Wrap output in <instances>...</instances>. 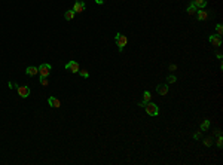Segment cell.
Instances as JSON below:
<instances>
[{"label": "cell", "mask_w": 223, "mask_h": 165, "mask_svg": "<svg viewBox=\"0 0 223 165\" xmlns=\"http://www.w3.org/2000/svg\"><path fill=\"white\" fill-rule=\"evenodd\" d=\"M210 43L211 45H214L216 48H219L220 45H222V36H219V34H213V36H210Z\"/></svg>", "instance_id": "5b68a950"}, {"label": "cell", "mask_w": 223, "mask_h": 165, "mask_svg": "<svg viewBox=\"0 0 223 165\" xmlns=\"http://www.w3.org/2000/svg\"><path fill=\"white\" fill-rule=\"evenodd\" d=\"M216 144H217V147H222V146H223V138H222V135H217Z\"/></svg>", "instance_id": "d6986e66"}, {"label": "cell", "mask_w": 223, "mask_h": 165, "mask_svg": "<svg viewBox=\"0 0 223 165\" xmlns=\"http://www.w3.org/2000/svg\"><path fill=\"white\" fill-rule=\"evenodd\" d=\"M74 15H76V12H74L73 9H70V11H67V12L64 14V18H66L67 21H71V20L74 18Z\"/></svg>", "instance_id": "4fadbf2b"}, {"label": "cell", "mask_w": 223, "mask_h": 165, "mask_svg": "<svg viewBox=\"0 0 223 165\" xmlns=\"http://www.w3.org/2000/svg\"><path fill=\"white\" fill-rule=\"evenodd\" d=\"M144 109H146V112H147L149 116H158V113H159L158 106H156L155 103H150V101H147V103L144 104Z\"/></svg>", "instance_id": "7a4b0ae2"}, {"label": "cell", "mask_w": 223, "mask_h": 165, "mask_svg": "<svg viewBox=\"0 0 223 165\" xmlns=\"http://www.w3.org/2000/svg\"><path fill=\"white\" fill-rule=\"evenodd\" d=\"M196 18H198L199 21H205V20L208 18V12L204 11V9H198V11H196Z\"/></svg>", "instance_id": "ba28073f"}, {"label": "cell", "mask_w": 223, "mask_h": 165, "mask_svg": "<svg viewBox=\"0 0 223 165\" xmlns=\"http://www.w3.org/2000/svg\"><path fill=\"white\" fill-rule=\"evenodd\" d=\"M204 144H205V146H211V144H213V137H207V138L204 140Z\"/></svg>", "instance_id": "44dd1931"}, {"label": "cell", "mask_w": 223, "mask_h": 165, "mask_svg": "<svg viewBox=\"0 0 223 165\" xmlns=\"http://www.w3.org/2000/svg\"><path fill=\"white\" fill-rule=\"evenodd\" d=\"M17 91H18V95L23 97V98H27L30 95V88L28 86H18Z\"/></svg>", "instance_id": "8992f818"}, {"label": "cell", "mask_w": 223, "mask_h": 165, "mask_svg": "<svg viewBox=\"0 0 223 165\" xmlns=\"http://www.w3.org/2000/svg\"><path fill=\"white\" fill-rule=\"evenodd\" d=\"M150 98H152V94H150L149 91H144V94H143V103L150 101Z\"/></svg>", "instance_id": "9a60e30c"}, {"label": "cell", "mask_w": 223, "mask_h": 165, "mask_svg": "<svg viewBox=\"0 0 223 165\" xmlns=\"http://www.w3.org/2000/svg\"><path fill=\"white\" fill-rule=\"evenodd\" d=\"M73 11H74L76 14H82V12L85 11V3H83V0H77V2L74 3V6H73Z\"/></svg>", "instance_id": "52a82bcc"}, {"label": "cell", "mask_w": 223, "mask_h": 165, "mask_svg": "<svg viewBox=\"0 0 223 165\" xmlns=\"http://www.w3.org/2000/svg\"><path fill=\"white\" fill-rule=\"evenodd\" d=\"M208 128H210V120H208V119H205V120L201 123V131H207Z\"/></svg>", "instance_id": "2e32d148"}, {"label": "cell", "mask_w": 223, "mask_h": 165, "mask_svg": "<svg viewBox=\"0 0 223 165\" xmlns=\"http://www.w3.org/2000/svg\"><path fill=\"white\" fill-rule=\"evenodd\" d=\"M176 80H177V77H176L174 74H170V76L167 77V82H168V83H174Z\"/></svg>", "instance_id": "e0dca14e"}, {"label": "cell", "mask_w": 223, "mask_h": 165, "mask_svg": "<svg viewBox=\"0 0 223 165\" xmlns=\"http://www.w3.org/2000/svg\"><path fill=\"white\" fill-rule=\"evenodd\" d=\"M193 138H195V140H199V138H201V132H195V134H193Z\"/></svg>", "instance_id": "cb8c5ba5"}, {"label": "cell", "mask_w": 223, "mask_h": 165, "mask_svg": "<svg viewBox=\"0 0 223 165\" xmlns=\"http://www.w3.org/2000/svg\"><path fill=\"white\" fill-rule=\"evenodd\" d=\"M95 2H97L98 5H103V3H104V0H95Z\"/></svg>", "instance_id": "d4e9b609"}, {"label": "cell", "mask_w": 223, "mask_h": 165, "mask_svg": "<svg viewBox=\"0 0 223 165\" xmlns=\"http://www.w3.org/2000/svg\"><path fill=\"white\" fill-rule=\"evenodd\" d=\"M66 70H69V72H71V73H79V64L74 61V60H71V61H69L67 64H66Z\"/></svg>", "instance_id": "3957f363"}, {"label": "cell", "mask_w": 223, "mask_h": 165, "mask_svg": "<svg viewBox=\"0 0 223 165\" xmlns=\"http://www.w3.org/2000/svg\"><path fill=\"white\" fill-rule=\"evenodd\" d=\"M156 91H158L159 95H167V94H168V86H167V85H158Z\"/></svg>", "instance_id": "8fae6325"}, {"label": "cell", "mask_w": 223, "mask_h": 165, "mask_svg": "<svg viewBox=\"0 0 223 165\" xmlns=\"http://www.w3.org/2000/svg\"><path fill=\"white\" fill-rule=\"evenodd\" d=\"M48 103H49V106H51V107H55V109H58V107L61 106L60 100H58V98H55V97H49V98H48Z\"/></svg>", "instance_id": "9c48e42d"}, {"label": "cell", "mask_w": 223, "mask_h": 165, "mask_svg": "<svg viewBox=\"0 0 223 165\" xmlns=\"http://www.w3.org/2000/svg\"><path fill=\"white\" fill-rule=\"evenodd\" d=\"M216 31H217V34H219V36H222V34H223V27H222V24H217Z\"/></svg>", "instance_id": "ffe728a7"}, {"label": "cell", "mask_w": 223, "mask_h": 165, "mask_svg": "<svg viewBox=\"0 0 223 165\" xmlns=\"http://www.w3.org/2000/svg\"><path fill=\"white\" fill-rule=\"evenodd\" d=\"M115 42H116V45H118L119 51H124V48H125V46H127V43H128V39H127V36H124V34L118 33V34L115 36Z\"/></svg>", "instance_id": "6da1fadb"}, {"label": "cell", "mask_w": 223, "mask_h": 165, "mask_svg": "<svg viewBox=\"0 0 223 165\" xmlns=\"http://www.w3.org/2000/svg\"><path fill=\"white\" fill-rule=\"evenodd\" d=\"M37 69H39V74L43 76V77H48L49 73H51V66H49V64H42V66H39Z\"/></svg>", "instance_id": "277c9868"}, {"label": "cell", "mask_w": 223, "mask_h": 165, "mask_svg": "<svg viewBox=\"0 0 223 165\" xmlns=\"http://www.w3.org/2000/svg\"><path fill=\"white\" fill-rule=\"evenodd\" d=\"M79 74H80L82 77H85V79H86V77H89V73H88L86 70H79Z\"/></svg>", "instance_id": "7402d4cb"}, {"label": "cell", "mask_w": 223, "mask_h": 165, "mask_svg": "<svg viewBox=\"0 0 223 165\" xmlns=\"http://www.w3.org/2000/svg\"><path fill=\"white\" fill-rule=\"evenodd\" d=\"M8 86H9L11 89H17V88H18V85H17L15 82H9V83H8Z\"/></svg>", "instance_id": "603a6c76"}, {"label": "cell", "mask_w": 223, "mask_h": 165, "mask_svg": "<svg viewBox=\"0 0 223 165\" xmlns=\"http://www.w3.org/2000/svg\"><path fill=\"white\" fill-rule=\"evenodd\" d=\"M193 5L196 9H204L207 6V0H193Z\"/></svg>", "instance_id": "30bf717a"}, {"label": "cell", "mask_w": 223, "mask_h": 165, "mask_svg": "<svg viewBox=\"0 0 223 165\" xmlns=\"http://www.w3.org/2000/svg\"><path fill=\"white\" fill-rule=\"evenodd\" d=\"M26 73H27V76H36V74L39 73V69H37V67H27V69H26Z\"/></svg>", "instance_id": "7c38bea8"}, {"label": "cell", "mask_w": 223, "mask_h": 165, "mask_svg": "<svg viewBox=\"0 0 223 165\" xmlns=\"http://www.w3.org/2000/svg\"><path fill=\"white\" fill-rule=\"evenodd\" d=\"M48 83H49L48 77H43V76H40V85H43V86H48Z\"/></svg>", "instance_id": "ac0fdd59"}, {"label": "cell", "mask_w": 223, "mask_h": 165, "mask_svg": "<svg viewBox=\"0 0 223 165\" xmlns=\"http://www.w3.org/2000/svg\"><path fill=\"white\" fill-rule=\"evenodd\" d=\"M196 11H198V9L195 8V5H193V3L187 6V14H189V15H195V14H196Z\"/></svg>", "instance_id": "5bb4252c"}]
</instances>
